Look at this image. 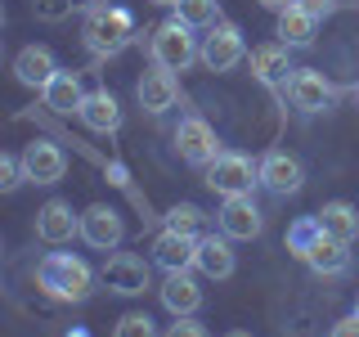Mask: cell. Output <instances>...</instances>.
<instances>
[{
  "instance_id": "1",
  "label": "cell",
  "mask_w": 359,
  "mask_h": 337,
  "mask_svg": "<svg viewBox=\"0 0 359 337\" xmlns=\"http://www.w3.org/2000/svg\"><path fill=\"white\" fill-rule=\"evenodd\" d=\"M36 288L50 301H86L95 292V270L72 252H45L36 265Z\"/></svg>"
},
{
  "instance_id": "2",
  "label": "cell",
  "mask_w": 359,
  "mask_h": 337,
  "mask_svg": "<svg viewBox=\"0 0 359 337\" xmlns=\"http://www.w3.org/2000/svg\"><path fill=\"white\" fill-rule=\"evenodd\" d=\"M81 41L95 59H117L121 50L135 41V18L130 9L121 5H99L86 14V27H81Z\"/></svg>"
},
{
  "instance_id": "3",
  "label": "cell",
  "mask_w": 359,
  "mask_h": 337,
  "mask_svg": "<svg viewBox=\"0 0 359 337\" xmlns=\"http://www.w3.org/2000/svg\"><path fill=\"white\" fill-rule=\"evenodd\" d=\"M149 50H153V63L166 67V72H189L202 59V45L194 37V27H184L180 18H166L162 27H153Z\"/></svg>"
},
{
  "instance_id": "4",
  "label": "cell",
  "mask_w": 359,
  "mask_h": 337,
  "mask_svg": "<svg viewBox=\"0 0 359 337\" xmlns=\"http://www.w3.org/2000/svg\"><path fill=\"white\" fill-rule=\"evenodd\" d=\"M202 171H207V189L220 194V198H243L261 185V162H252L247 153H220L216 162L202 166Z\"/></svg>"
},
{
  "instance_id": "5",
  "label": "cell",
  "mask_w": 359,
  "mask_h": 337,
  "mask_svg": "<svg viewBox=\"0 0 359 337\" xmlns=\"http://www.w3.org/2000/svg\"><path fill=\"white\" fill-rule=\"evenodd\" d=\"M243 54H247L243 27H233V22L207 27V37H202V67H207V72H233V67L243 63Z\"/></svg>"
},
{
  "instance_id": "6",
  "label": "cell",
  "mask_w": 359,
  "mask_h": 337,
  "mask_svg": "<svg viewBox=\"0 0 359 337\" xmlns=\"http://www.w3.org/2000/svg\"><path fill=\"white\" fill-rule=\"evenodd\" d=\"M175 153L184 157L189 166H211L224 149H220L216 131H211V121H202V117H184V121L175 126Z\"/></svg>"
},
{
  "instance_id": "7",
  "label": "cell",
  "mask_w": 359,
  "mask_h": 337,
  "mask_svg": "<svg viewBox=\"0 0 359 337\" xmlns=\"http://www.w3.org/2000/svg\"><path fill=\"white\" fill-rule=\"evenodd\" d=\"M99 279H104V288L117 292V297H140V292H149V261L135 256V252H112Z\"/></svg>"
},
{
  "instance_id": "8",
  "label": "cell",
  "mask_w": 359,
  "mask_h": 337,
  "mask_svg": "<svg viewBox=\"0 0 359 337\" xmlns=\"http://www.w3.org/2000/svg\"><path fill=\"white\" fill-rule=\"evenodd\" d=\"M283 90H287V104L297 112H323V108H332V99H337L332 81L323 72H314V67H297Z\"/></svg>"
},
{
  "instance_id": "9",
  "label": "cell",
  "mask_w": 359,
  "mask_h": 337,
  "mask_svg": "<svg viewBox=\"0 0 359 337\" xmlns=\"http://www.w3.org/2000/svg\"><path fill=\"white\" fill-rule=\"evenodd\" d=\"M261 185L269 189V194L287 198V194H297V189L306 185V166H301V157H292L283 149H269L261 157Z\"/></svg>"
},
{
  "instance_id": "10",
  "label": "cell",
  "mask_w": 359,
  "mask_h": 337,
  "mask_svg": "<svg viewBox=\"0 0 359 337\" xmlns=\"http://www.w3.org/2000/svg\"><path fill=\"white\" fill-rule=\"evenodd\" d=\"M72 234H81V216L72 211V202L50 198L36 211V239L50 247H63V243H72Z\"/></svg>"
},
{
  "instance_id": "11",
  "label": "cell",
  "mask_w": 359,
  "mask_h": 337,
  "mask_svg": "<svg viewBox=\"0 0 359 337\" xmlns=\"http://www.w3.org/2000/svg\"><path fill=\"white\" fill-rule=\"evenodd\" d=\"M261 230H265V216H261V207H256L252 194L224 198V207H220V234H229L233 243H247V239H256Z\"/></svg>"
},
{
  "instance_id": "12",
  "label": "cell",
  "mask_w": 359,
  "mask_h": 337,
  "mask_svg": "<svg viewBox=\"0 0 359 337\" xmlns=\"http://www.w3.org/2000/svg\"><path fill=\"white\" fill-rule=\"evenodd\" d=\"M135 99H140V108L144 112H153V117H162L166 108H175V99H180V81H175V72H166V67H149V72L140 77V86H135Z\"/></svg>"
},
{
  "instance_id": "13",
  "label": "cell",
  "mask_w": 359,
  "mask_h": 337,
  "mask_svg": "<svg viewBox=\"0 0 359 337\" xmlns=\"http://www.w3.org/2000/svg\"><path fill=\"white\" fill-rule=\"evenodd\" d=\"M121 234H126V225H121V216L112 207H104V202H95V207L81 211V239L95 247V252H112V247L121 243Z\"/></svg>"
},
{
  "instance_id": "14",
  "label": "cell",
  "mask_w": 359,
  "mask_h": 337,
  "mask_svg": "<svg viewBox=\"0 0 359 337\" xmlns=\"http://www.w3.org/2000/svg\"><path fill=\"white\" fill-rule=\"evenodd\" d=\"M22 171H27L32 185H59L63 171H67V157H63L59 144L36 140V144H27V149H22Z\"/></svg>"
},
{
  "instance_id": "15",
  "label": "cell",
  "mask_w": 359,
  "mask_h": 337,
  "mask_svg": "<svg viewBox=\"0 0 359 337\" xmlns=\"http://www.w3.org/2000/svg\"><path fill=\"white\" fill-rule=\"evenodd\" d=\"M54 72H59V59H54L50 45H22V50H18V59H14V77H18L22 86L45 90V86L54 81Z\"/></svg>"
},
{
  "instance_id": "16",
  "label": "cell",
  "mask_w": 359,
  "mask_h": 337,
  "mask_svg": "<svg viewBox=\"0 0 359 337\" xmlns=\"http://www.w3.org/2000/svg\"><path fill=\"white\" fill-rule=\"evenodd\" d=\"M287 72H297V67L287 63V45L283 41H269V45H256V50H252V77L261 86H269V90L287 86L292 81Z\"/></svg>"
},
{
  "instance_id": "17",
  "label": "cell",
  "mask_w": 359,
  "mask_h": 337,
  "mask_svg": "<svg viewBox=\"0 0 359 337\" xmlns=\"http://www.w3.org/2000/svg\"><path fill=\"white\" fill-rule=\"evenodd\" d=\"M194 256H198V239H184L175 230H162L153 239V261L166 270V275H180V270H194Z\"/></svg>"
},
{
  "instance_id": "18",
  "label": "cell",
  "mask_w": 359,
  "mask_h": 337,
  "mask_svg": "<svg viewBox=\"0 0 359 337\" xmlns=\"http://www.w3.org/2000/svg\"><path fill=\"white\" fill-rule=\"evenodd\" d=\"M233 239L229 234H202L198 239V256H194V270H202L207 279H229L233 275Z\"/></svg>"
},
{
  "instance_id": "19",
  "label": "cell",
  "mask_w": 359,
  "mask_h": 337,
  "mask_svg": "<svg viewBox=\"0 0 359 337\" xmlns=\"http://www.w3.org/2000/svg\"><path fill=\"white\" fill-rule=\"evenodd\" d=\"M41 99H45V108H54L59 117H72V112H81V104H86L81 77L67 72V67H59V72H54V81L41 90Z\"/></svg>"
},
{
  "instance_id": "20",
  "label": "cell",
  "mask_w": 359,
  "mask_h": 337,
  "mask_svg": "<svg viewBox=\"0 0 359 337\" xmlns=\"http://www.w3.org/2000/svg\"><path fill=\"white\" fill-rule=\"evenodd\" d=\"M306 265L314 270V275H323V279L346 275V270H351V243L332 239V234H319V243L306 252Z\"/></svg>"
},
{
  "instance_id": "21",
  "label": "cell",
  "mask_w": 359,
  "mask_h": 337,
  "mask_svg": "<svg viewBox=\"0 0 359 337\" xmlns=\"http://www.w3.org/2000/svg\"><path fill=\"white\" fill-rule=\"evenodd\" d=\"M162 292V306L175 315H198V306H202V288H198V279L189 275V270H180V275H166V284L157 288Z\"/></svg>"
},
{
  "instance_id": "22",
  "label": "cell",
  "mask_w": 359,
  "mask_h": 337,
  "mask_svg": "<svg viewBox=\"0 0 359 337\" xmlns=\"http://www.w3.org/2000/svg\"><path fill=\"white\" fill-rule=\"evenodd\" d=\"M76 117H81L90 131L108 135V131H117V126H121V104H117V95H112V90H90Z\"/></svg>"
},
{
  "instance_id": "23",
  "label": "cell",
  "mask_w": 359,
  "mask_h": 337,
  "mask_svg": "<svg viewBox=\"0 0 359 337\" xmlns=\"http://www.w3.org/2000/svg\"><path fill=\"white\" fill-rule=\"evenodd\" d=\"M314 27H319V18L306 14V9H297V5H283V9H278V41H283L287 50L310 45L314 41Z\"/></svg>"
},
{
  "instance_id": "24",
  "label": "cell",
  "mask_w": 359,
  "mask_h": 337,
  "mask_svg": "<svg viewBox=\"0 0 359 337\" xmlns=\"http://www.w3.org/2000/svg\"><path fill=\"white\" fill-rule=\"evenodd\" d=\"M323 225V234H332V239H341V243H355L359 239V211L351 207V202H323V211H314Z\"/></svg>"
},
{
  "instance_id": "25",
  "label": "cell",
  "mask_w": 359,
  "mask_h": 337,
  "mask_svg": "<svg viewBox=\"0 0 359 337\" xmlns=\"http://www.w3.org/2000/svg\"><path fill=\"white\" fill-rule=\"evenodd\" d=\"M166 230L184 234V239H202V234H207V211L194 207V202H175V207L166 211Z\"/></svg>"
},
{
  "instance_id": "26",
  "label": "cell",
  "mask_w": 359,
  "mask_h": 337,
  "mask_svg": "<svg viewBox=\"0 0 359 337\" xmlns=\"http://www.w3.org/2000/svg\"><path fill=\"white\" fill-rule=\"evenodd\" d=\"M175 18L184 22V27H216L220 22V0H175Z\"/></svg>"
},
{
  "instance_id": "27",
  "label": "cell",
  "mask_w": 359,
  "mask_h": 337,
  "mask_svg": "<svg viewBox=\"0 0 359 337\" xmlns=\"http://www.w3.org/2000/svg\"><path fill=\"white\" fill-rule=\"evenodd\" d=\"M319 234H323V225H319V216H297L287 225V252L292 256H301L306 261V252L314 243H319Z\"/></svg>"
},
{
  "instance_id": "28",
  "label": "cell",
  "mask_w": 359,
  "mask_h": 337,
  "mask_svg": "<svg viewBox=\"0 0 359 337\" xmlns=\"http://www.w3.org/2000/svg\"><path fill=\"white\" fill-rule=\"evenodd\" d=\"M112 337H157V329H153V319H149V315L130 310V315H121V319H117Z\"/></svg>"
},
{
  "instance_id": "29",
  "label": "cell",
  "mask_w": 359,
  "mask_h": 337,
  "mask_svg": "<svg viewBox=\"0 0 359 337\" xmlns=\"http://www.w3.org/2000/svg\"><path fill=\"white\" fill-rule=\"evenodd\" d=\"M22 180H27V171H22V157L0 153V189H5V194H14Z\"/></svg>"
},
{
  "instance_id": "30",
  "label": "cell",
  "mask_w": 359,
  "mask_h": 337,
  "mask_svg": "<svg viewBox=\"0 0 359 337\" xmlns=\"http://www.w3.org/2000/svg\"><path fill=\"white\" fill-rule=\"evenodd\" d=\"M76 9V0H32V14L41 22H63Z\"/></svg>"
},
{
  "instance_id": "31",
  "label": "cell",
  "mask_w": 359,
  "mask_h": 337,
  "mask_svg": "<svg viewBox=\"0 0 359 337\" xmlns=\"http://www.w3.org/2000/svg\"><path fill=\"white\" fill-rule=\"evenodd\" d=\"M166 337H211V333H207V324L194 319V315H180L171 329H166Z\"/></svg>"
},
{
  "instance_id": "32",
  "label": "cell",
  "mask_w": 359,
  "mask_h": 337,
  "mask_svg": "<svg viewBox=\"0 0 359 337\" xmlns=\"http://www.w3.org/2000/svg\"><path fill=\"white\" fill-rule=\"evenodd\" d=\"M287 5L306 9V14H314V18H328L332 9H337V0H287Z\"/></svg>"
},
{
  "instance_id": "33",
  "label": "cell",
  "mask_w": 359,
  "mask_h": 337,
  "mask_svg": "<svg viewBox=\"0 0 359 337\" xmlns=\"http://www.w3.org/2000/svg\"><path fill=\"white\" fill-rule=\"evenodd\" d=\"M328 337H359V315H346L341 324H332Z\"/></svg>"
},
{
  "instance_id": "34",
  "label": "cell",
  "mask_w": 359,
  "mask_h": 337,
  "mask_svg": "<svg viewBox=\"0 0 359 337\" xmlns=\"http://www.w3.org/2000/svg\"><path fill=\"white\" fill-rule=\"evenodd\" d=\"M99 5H108V0H76V9H86V14H90V9H99Z\"/></svg>"
},
{
  "instance_id": "35",
  "label": "cell",
  "mask_w": 359,
  "mask_h": 337,
  "mask_svg": "<svg viewBox=\"0 0 359 337\" xmlns=\"http://www.w3.org/2000/svg\"><path fill=\"white\" fill-rule=\"evenodd\" d=\"M261 5H265V9H283L287 0H261Z\"/></svg>"
},
{
  "instance_id": "36",
  "label": "cell",
  "mask_w": 359,
  "mask_h": 337,
  "mask_svg": "<svg viewBox=\"0 0 359 337\" xmlns=\"http://www.w3.org/2000/svg\"><path fill=\"white\" fill-rule=\"evenodd\" d=\"M224 337H252V333H243V329H233V333H224Z\"/></svg>"
},
{
  "instance_id": "37",
  "label": "cell",
  "mask_w": 359,
  "mask_h": 337,
  "mask_svg": "<svg viewBox=\"0 0 359 337\" xmlns=\"http://www.w3.org/2000/svg\"><path fill=\"white\" fill-rule=\"evenodd\" d=\"M153 5H175V0H153Z\"/></svg>"
},
{
  "instance_id": "38",
  "label": "cell",
  "mask_w": 359,
  "mask_h": 337,
  "mask_svg": "<svg viewBox=\"0 0 359 337\" xmlns=\"http://www.w3.org/2000/svg\"><path fill=\"white\" fill-rule=\"evenodd\" d=\"M67 337H86V333H81V329H76V333H67Z\"/></svg>"
},
{
  "instance_id": "39",
  "label": "cell",
  "mask_w": 359,
  "mask_h": 337,
  "mask_svg": "<svg viewBox=\"0 0 359 337\" xmlns=\"http://www.w3.org/2000/svg\"><path fill=\"white\" fill-rule=\"evenodd\" d=\"M355 315H359V297H355Z\"/></svg>"
},
{
  "instance_id": "40",
  "label": "cell",
  "mask_w": 359,
  "mask_h": 337,
  "mask_svg": "<svg viewBox=\"0 0 359 337\" xmlns=\"http://www.w3.org/2000/svg\"><path fill=\"white\" fill-rule=\"evenodd\" d=\"M355 99H359V86H355Z\"/></svg>"
}]
</instances>
